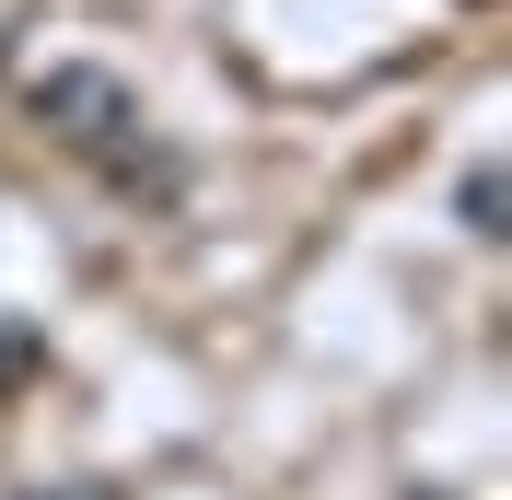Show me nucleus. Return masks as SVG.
<instances>
[{"label":"nucleus","instance_id":"f257e3e1","mask_svg":"<svg viewBox=\"0 0 512 500\" xmlns=\"http://www.w3.org/2000/svg\"><path fill=\"white\" fill-rule=\"evenodd\" d=\"M24 117L47 140H70V152H128L140 140V94H128L117 70H94V59H47L24 82Z\"/></svg>","mask_w":512,"mask_h":500},{"label":"nucleus","instance_id":"f03ea898","mask_svg":"<svg viewBox=\"0 0 512 500\" xmlns=\"http://www.w3.org/2000/svg\"><path fill=\"white\" fill-rule=\"evenodd\" d=\"M454 210H466V233H478V245H501V175H466V187H454Z\"/></svg>","mask_w":512,"mask_h":500},{"label":"nucleus","instance_id":"7ed1b4c3","mask_svg":"<svg viewBox=\"0 0 512 500\" xmlns=\"http://www.w3.org/2000/svg\"><path fill=\"white\" fill-rule=\"evenodd\" d=\"M35 361H47V338H35L24 314H0V396H12V384H24Z\"/></svg>","mask_w":512,"mask_h":500}]
</instances>
